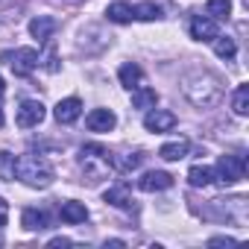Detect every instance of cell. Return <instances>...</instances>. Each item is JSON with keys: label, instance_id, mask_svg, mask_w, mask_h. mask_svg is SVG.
<instances>
[{"label": "cell", "instance_id": "cb8c5ba5", "mask_svg": "<svg viewBox=\"0 0 249 249\" xmlns=\"http://www.w3.org/2000/svg\"><path fill=\"white\" fill-rule=\"evenodd\" d=\"M214 53L220 56V59H226V62H231L234 56H237V44H234V38H229V36H214Z\"/></svg>", "mask_w": 249, "mask_h": 249}, {"label": "cell", "instance_id": "5b68a950", "mask_svg": "<svg viewBox=\"0 0 249 249\" xmlns=\"http://www.w3.org/2000/svg\"><path fill=\"white\" fill-rule=\"evenodd\" d=\"M44 117H47V108H44L41 100H24V103L18 106V111H15V123H18L21 129H33V126H38Z\"/></svg>", "mask_w": 249, "mask_h": 249}, {"label": "cell", "instance_id": "5bb4252c", "mask_svg": "<svg viewBox=\"0 0 249 249\" xmlns=\"http://www.w3.org/2000/svg\"><path fill=\"white\" fill-rule=\"evenodd\" d=\"M117 79H120V85L126 88V91H135L138 85H144V71H141V65H135V62H126V65H120V71H117Z\"/></svg>", "mask_w": 249, "mask_h": 249}, {"label": "cell", "instance_id": "6da1fadb", "mask_svg": "<svg viewBox=\"0 0 249 249\" xmlns=\"http://www.w3.org/2000/svg\"><path fill=\"white\" fill-rule=\"evenodd\" d=\"M182 94H185V100L194 106V108H202V111H208V108H217L220 103H223V97H226V85H223V76H217L214 71H191V73H185L182 76Z\"/></svg>", "mask_w": 249, "mask_h": 249}, {"label": "cell", "instance_id": "8992f818", "mask_svg": "<svg viewBox=\"0 0 249 249\" xmlns=\"http://www.w3.org/2000/svg\"><path fill=\"white\" fill-rule=\"evenodd\" d=\"M217 211L220 220H234V223H246V199L234 196V199H211L208 214Z\"/></svg>", "mask_w": 249, "mask_h": 249}, {"label": "cell", "instance_id": "4fadbf2b", "mask_svg": "<svg viewBox=\"0 0 249 249\" xmlns=\"http://www.w3.org/2000/svg\"><path fill=\"white\" fill-rule=\"evenodd\" d=\"M21 226H24L27 231H44V229H50V214H47L44 208H24Z\"/></svg>", "mask_w": 249, "mask_h": 249}, {"label": "cell", "instance_id": "30bf717a", "mask_svg": "<svg viewBox=\"0 0 249 249\" xmlns=\"http://www.w3.org/2000/svg\"><path fill=\"white\" fill-rule=\"evenodd\" d=\"M85 126H88L91 132H111V129L117 126V114H114L111 108H94V111H88V117H85Z\"/></svg>", "mask_w": 249, "mask_h": 249}, {"label": "cell", "instance_id": "83f0119b", "mask_svg": "<svg viewBox=\"0 0 249 249\" xmlns=\"http://www.w3.org/2000/svg\"><path fill=\"white\" fill-rule=\"evenodd\" d=\"M237 240L234 237H226V234H220V237H211L208 240V246H234Z\"/></svg>", "mask_w": 249, "mask_h": 249}, {"label": "cell", "instance_id": "7c38bea8", "mask_svg": "<svg viewBox=\"0 0 249 249\" xmlns=\"http://www.w3.org/2000/svg\"><path fill=\"white\" fill-rule=\"evenodd\" d=\"M138 188H141L144 194H159V191L173 188V176L164 173V170H150V173H144V176L138 179Z\"/></svg>", "mask_w": 249, "mask_h": 249}, {"label": "cell", "instance_id": "277c9868", "mask_svg": "<svg viewBox=\"0 0 249 249\" xmlns=\"http://www.w3.org/2000/svg\"><path fill=\"white\" fill-rule=\"evenodd\" d=\"M246 176V159L237 156V153H226L217 159V167H214V182H223V185H237L240 179Z\"/></svg>", "mask_w": 249, "mask_h": 249}, {"label": "cell", "instance_id": "e0dca14e", "mask_svg": "<svg viewBox=\"0 0 249 249\" xmlns=\"http://www.w3.org/2000/svg\"><path fill=\"white\" fill-rule=\"evenodd\" d=\"M106 18L111 24H132L135 21L132 3H126V0H114V3H108V9H106Z\"/></svg>", "mask_w": 249, "mask_h": 249}, {"label": "cell", "instance_id": "3957f363", "mask_svg": "<svg viewBox=\"0 0 249 249\" xmlns=\"http://www.w3.org/2000/svg\"><path fill=\"white\" fill-rule=\"evenodd\" d=\"M79 167H82L85 179L91 185H97L100 179H106L111 173V153L100 144H85L79 150Z\"/></svg>", "mask_w": 249, "mask_h": 249}, {"label": "cell", "instance_id": "44dd1931", "mask_svg": "<svg viewBox=\"0 0 249 249\" xmlns=\"http://www.w3.org/2000/svg\"><path fill=\"white\" fill-rule=\"evenodd\" d=\"M141 161H144V153H126V156H120V159H111V167L117 173H132V170L141 167Z\"/></svg>", "mask_w": 249, "mask_h": 249}, {"label": "cell", "instance_id": "f546056e", "mask_svg": "<svg viewBox=\"0 0 249 249\" xmlns=\"http://www.w3.org/2000/svg\"><path fill=\"white\" fill-rule=\"evenodd\" d=\"M71 243H73L71 237H62V234H59V237H53V240H50L47 246H71Z\"/></svg>", "mask_w": 249, "mask_h": 249}, {"label": "cell", "instance_id": "ba28073f", "mask_svg": "<svg viewBox=\"0 0 249 249\" xmlns=\"http://www.w3.org/2000/svg\"><path fill=\"white\" fill-rule=\"evenodd\" d=\"M188 33H191L194 41H214V36H220L217 21L208 18V15H194V18L188 21Z\"/></svg>", "mask_w": 249, "mask_h": 249}, {"label": "cell", "instance_id": "9c48e42d", "mask_svg": "<svg viewBox=\"0 0 249 249\" xmlns=\"http://www.w3.org/2000/svg\"><path fill=\"white\" fill-rule=\"evenodd\" d=\"M176 126V114L167 108H150L144 114V129L147 132H170Z\"/></svg>", "mask_w": 249, "mask_h": 249}, {"label": "cell", "instance_id": "7a4b0ae2", "mask_svg": "<svg viewBox=\"0 0 249 249\" xmlns=\"http://www.w3.org/2000/svg\"><path fill=\"white\" fill-rule=\"evenodd\" d=\"M15 179L24 182L27 188L38 191V188H50L56 173H53L50 161L41 159V156H18L15 159Z\"/></svg>", "mask_w": 249, "mask_h": 249}, {"label": "cell", "instance_id": "f1b7e54d", "mask_svg": "<svg viewBox=\"0 0 249 249\" xmlns=\"http://www.w3.org/2000/svg\"><path fill=\"white\" fill-rule=\"evenodd\" d=\"M6 220H9V202H6V199H0V229L6 226Z\"/></svg>", "mask_w": 249, "mask_h": 249}, {"label": "cell", "instance_id": "d4e9b609", "mask_svg": "<svg viewBox=\"0 0 249 249\" xmlns=\"http://www.w3.org/2000/svg\"><path fill=\"white\" fill-rule=\"evenodd\" d=\"M231 111L237 117L249 114V85H237L234 88V94H231Z\"/></svg>", "mask_w": 249, "mask_h": 249}, {"label": "cell", "instance_id": "ffe728a7", "mask_svg": "<svg viewBox=\"0 0 249 249\" xmlns=\"http://www.w3.org/2000/svg\"><path fill=\"white\" fill-rule=\"evenodd\" d=\"M132 106H135V108H144V111L156 108V106H159V94H156V88H150V85H138V88L132 91Z\"/></svg>", "mask_w": 249, "mask_h": 249}, {"label": "cell", "instance_id": "9a60e30c", "mask_svg": "<svg viewBox=\"0 0 249 249\" xmlns=\"http://www.w3.org/2000/svg\"><path fill=\"white\" fill-rule=\"evenodd\" d=\"M103 199H106L108 205H114V208H123V211L135 208V202H132V194H129V188H126V185H111V188L103 194Z\"/></svg>", "mask_w": 249, "mask_h": 249}, {"label": "cell", "instance_id": "603a6c76", "mask_svg": "<svg viewBox=\"0 0 249 249\" xmlns=\"http://www.w3.org/2000/svg\"><path fill=\"white\" fill-rule=\"evenodd\" d=\"M132 12H135V21H161L164 18L161 15V6L153 3V0H144V3L132 6Z\"/></svg>", "mask_w": 249, "mask_h": 249}, {"label": "cell", "instance_id": "4316f807", "mask_svg": "<svg viewBox=\"0 0 249 249\" xmlns=\"http://www.w3.org/2000/svg\"><path fill=\"white\" fill-rule=\"evenodd\" d=\"M0 179H15V156L12 153H0Z\"/></svg>", "mask_w": 249, "mask_h": 249}, {"label": "cell", "instance_id": "4dcf8cb0", "mask_svg": "<svg viewBox=\"0 0 249 249\" xmlns=\"http://www.w3.org/2000/svg\"><path fill=\"white\" fill-rule=\"evenodd\" d=\"M3 94H6V85H3V76H0V100H3Z\"/></svg>", "mask_w": 249, "mask_h": 249}, {"label": "cell", "instance_id": "8fae6325", "mask_svg": "<svg viewBox=\"0 0 249 249\" xmlns=\"http://www.w3.org/2000/svg\"><path fill=\"white\" fill-rule=\"evenodd\" d=\"M79 114H82V100L79 97H65V100H59L56 103V108H53V117L59 120V123H76L79 120Z\"/></svg>", "mask_w": 249, "mask_h": 249}, {"label": "cell", "instance_id": "2e32d148", "mask_svg": "<svg viewBox=\"0 0 249 249\" xmlns=\"http://www.w3.org/2000/svg\"><path fill=\"white\" fill-rule=\"evenodd\" d=\"M53 33H56V21H53L50 15H38V18H33V21H30V36H33V38H38V44L50 41V38H53Z\"/></svg>", "mask_w": 249, "mask_h": 249}, {"label": "cell", "instance_id": "484cf974", "mask_svg": "<svg viewBox=\"0 0 249 249\" xmlns=\"http://www.w3.org/2000/svg\"><path fill=\"white\" fill-rule=\"evenodd\" d=\"M205 15L214 21H226L231 15V0H208L205 3Z\"/></svg>", "mask_w": 249, "mask_h": 249}, {"label": "cell", "instance_id": "52a82bcc", "mask_svg": "<svg viewBox=\"0 0 249 249\" xmlns=\"http://www.w3.org/2000/svg\"><path fill=\"white\" fill-rule=\"evenodd\" d=\"M38 62H41V56H38V50H33V47H18V50L9 56V65H12L15 76H30V73L38 68Z\"/></svg>", "mask_w": 249, "mask_h": 249}, {"label": "cell", "instance_id": "d6986e66", "mask_svg": "<svg viewBox=\"0 0 249 249\" xmlns=\"http://www.w3.org/2000/svg\"><path fill=\"white\" fill-rule=\"evenodd\" d=\"M59 214H62V220H65V223H73V226L88 220V208H85V202H76V199H68V202H62Z\"/></svg>", "mask_w": 249, "mask_h": 249}, {"label": "cell", "instance_id": "ac0fdd59", "mask_svg": "<svg viewBox=\"0 0 249 249\" xmlns=\"http://www.w3.org/2000/svg\"><path fill=\"white\" fill-rule=\"evenodd\" d=\"M188 150H191V141H188V138H176V141H167V144L159 150V156H161L164 161H182V159L188 156Z\"/></svg>", "mask_w": 249, "mask_h": 249}, {"label": "cell", "instance_id": "7402d4cb", "mask_svg": "<svg viewBox=\"0 0 249 249\" xmlns=\"http://www.w3.org/2000/svg\"><path fill=\"white\" fill-rule=\"evenodd\" d=\"M188 182H191V188H208L214 182V170L205 167V164H196V167L188 170Z\"/></svg>", "mask_w": 249, "mask_h": 249}]
</instances>
